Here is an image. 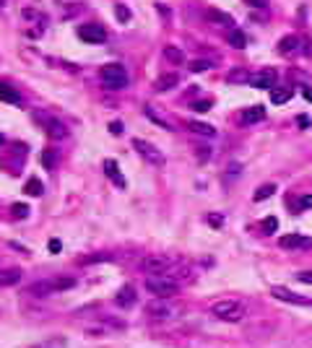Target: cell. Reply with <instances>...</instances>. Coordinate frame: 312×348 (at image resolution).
I'll list each match as a JSON object with an SVG mask.
<instances>
[{
	"instance_id": "d4e9b609",
	"label": "cell",
	"mask_w": 312,
	"mask_h": 348,
	"mask_svg": "<svg viewBox=\"0 0 312 348\" xmlns=\"http://www.w3.org/2000/svg\"><path fill=\"white\" fill-rule=\"evenodd\" d=\"M146 117L153 122V125H159V127H164V130H172V122H167L164 117H159V115H156V110H153V107H146Z\"/></svg>"
},
{
	"instance_id": "7dc6e473",
	"label": "cell",
	"mask_w": 312,
	"mask_h": 348,
	"mask_svg": "<svg viewBox=\"0 0 312 348\" xmlns=\"http://www.w3.org/2000/svg\"><path fill=\"white\" fill-rule=\"evenodd\" d=\"M0 143H3V135H0Z\"/></svg>"
},
{
	"instance_id": "74e56055",
	"label": "cell",
	"mask_w": 312,
	"mask_h": 348,
	"mask_svg": "<svg viewBox=\"0 0 312 348\" xmlns=\"http://www.w3.org/2000/svg\"><path fill=\"white\" fill-rule=\"evenodd\" d=\"M297 281H302V284H312V270H299Z\"/></svg>"
},
{
	"instance_id": "4fadbf2b",
	"label": "cell",
	"mask_w": 312,
	"mask_h": 348,
	"mask_svg": "<svg viewBox=\"0 0 312 348\" xmlns=\"http://www.w3.org/2000/svg\"><path fill=\"white\" fill-rule=\"evenodd\" d=\"M278 245L284 250H302V247H312V239L302 236V234H286V236L278 239Z\"/></svg>"
},
{
	"instance_id": "44dd1931",
	"label": "cell",
	"mask_w": 312,
	"mask_h": 348,
	"mask_svg": "<svg viewBox=\"0 0 312 348\" xmlns=\"http://www.w3.org/2000/svg\"><path fill=\"white\" fill-rule=\"evenodd\" d=\"M0 99L8 101V104H21V94L13 89V86L3 83V81H0Z\"/></svg>"
},
{
	"instance_id": "7402d4cb",
	"label": "cell",
	"mask_w": 312,
	"mask_h": 348,
	"mask_svg": "<svg viewBox=\"0 0 312 348\" xmlns=\"http://www.w3.org/2000/svg\"><path fill=\"white\" fill-rule=\"evenodd\" d=\"M299 50V39L297 37H284L278 42V55H294Z\"/></svg>"
},
{
	"instance_id": "4dcf8cb0",
	"label": "cell",
	"mask_w": 312,
	"mask_h": 348,
	"mask_svg": "<svg viewBox=\"0 0 312 348\" xmlns=\"http://www.w3.org/2000/svg\"><path fill=\"white\" fill-rule=\"evenodd\" d=\"M229 42H232L234 47L242 50V47H244V34H242L239 29H229Z\"/></svg>"
},
{
	"instance_id": "ab89813d",
	"label": "cell",
	"mask_w": 312,
	"mask_h": 348,
	"mask_svg": "<svg viewBox=\"0 0 312 348\" xmlns=\"http://www.w3.org/2000/svg\"><path fill=\"white\" fill-rule=\"evenodd\" d=\"M195 156L198 161H208V148H195Z\"/></svg>"
},
{
	"instance_id": "836d02e7",
	"label": "cell",
	"mask_w": 312,
	"mask_h": 348,
	"mask_svg": "<svg viewBox=\"0 0 312 348\" xmlns=\"http://www.w3.org/2000/svg\"><path fill=\"white\" fill-rule=\"evenodd\" d=\"M115 13H117V18L122 21V24H128V21H130V11H128V6H115Z\"/></svg>"
},
{
	"instance_id": "ac0fdd59",
	"label": "cell",
	"mask_w": 312,
	"mask_h": 348,
	"mask_svg": "<svg viewBox=\"0 0 312 348\" xmlns=\"http://www.w3.org/2000/svg\"><path fill=\"white\" fill-rule=\"evenodd\" d=\"M206 18H208V21H213V24H224V26L234 29V18H232L229 13H224V11H216V8H206Z\"/></svg>"
},
{
	"instance_id": "7a4b0ae2",
	"label": "cell",
	"mask_w": 312,
	"mask_h": 348,
	"mask_svg": "<svg viewBox=\"0 0 312 348\" xmlns=\"http://www.w3.org/2000/svg\"><path fill=\"white\" fill-rule=\"evenodd\" d=\"M32 115H34V120L42 125V130H44L50 138H55V141H65V138H68L71 130H68V125H65L63 120H57V117H52V115H44L42 110H34Z\"/></svg>"
},
{
	"instance_id": "e0dca14e",
	"label": "cell",
	"mask_w": 312,
	"mask_h": 348,
	"mask_svg": "<svg viewBox=\"0 0 312 348\" xmlns=\"http://www.w3.org/2000/svg\"><path fill=\"white\" fill-rule=\"evenodd\" d=\"M104 174H107V177L109 180H112L120 190L125 187V177H122V174H120V166H117V161H112V159H107L104 161Z\"/></svg>"
},
{
	"instance_id": "d6986e66",
	"label": "cell",
	"mask_w": 312,
	"mask_h": 348,
	"mask_svg": "<svg viewBox=\"0 0 312 348\" xmlns=\"http://www.w3.org/2000/svg\"><path fill=\"white\" fill-rule=\"evenodd\" d=\"M260 120H265V107H250V110L242 112V122L244 125H255Z\"/></svg>"
},
{
	"instance_id": "9a60e30c",
	"label": "cell",
	"mask_w": 312,
	"mask_h": 348,
	"mask_svg": "<svg viewBox=\"0 0 312 348\" xmlns=\"http://www.w3.org/2000/svg\"><path fill=\"white\" fill-rule=\"evenodd\" d=\"M52 291H55V281H37V284H32L26 289V296H32V299H47Z\"/></svg>"
},
{
	"instance_id": "5b68a950",
	"label": "cell",
	"mask_w": 312,
	"mask_h": 348,
	"mask_svg": "<svg viewBox=\"0 0 312 348\" xmlns=\"http://www.w3.org/2000/svg\"><path fill=\"white\" fill-rule=\"evenodd\" d=\"M102 81H104V86L107 89H125L128 86V73H125V68L122 65H104L102 68Z\"/></svg>"
},
{
	"instance_id": "ee69618b",
	"label": "cell",
	"mask_w": 312,
	"mask_h": 348,
	"mask_svg": "<svg viewBox=\"0 0 312 348\" xmlns=\"http://www.w3.org/2000/svg\"><path fill=\"white\" fill-rule=\"evenodd\" d=\"M302 94H304L307 101H312V89H309V86H302Z\"/></svg>"
},
{
	"instance_id": "2e32d148",
	"label": "cell",
	"mask_w": 312,
	"mask_h": 348,
	"mask_svg": "<svg viewBox=\"0 0 312 348\" xmlns=\"http://www.w3.org/2000/svg\"><path fill=\"white\" fill-rule=\"evenodd\" d=\"M185 125H188V130H190V133H195V135H200V138H213V135H216V127H213V125H208V122L188 120Z\"/></svg>"
},
{
	"instance_id": "4316f807",
	"label": "cell",
	"mask_w": 312,
	"mask_h": 348,
	"mask_svg": "<svg viewBox=\"0 0 312 348\" xmlns=\"http://www.w3.org/2000/svg\"><path fill=\"white\" fill-rule=\"evenodd\" d=\"M188 68H190L193 73H206V71H211V68H213V62H211V60H193V62L188 65Z\"/></svg>"
},
{
	"instance_id": "6da1fadb",
	"label": "cell",
	"mask_w": 312,
	"mask_h": 348,
	"mask_svg": "<svg viewBox=\"0 0 312 348\" xmlns=\"http://www.w3.org/2000/svg\"><path fill=\"white\" fill-rule=\"evenodd\" d=\"M211 315L219 317V320H224V322H239V320H244L247 309H244V304L237 301V299H221V301H216L211 307Z\"/></svg>"
},
{
	"instance_id": "9c48e42d",
	"label": "cell",
	"mask_w": 312,
	"mask_h": 348,
	"mask_svg": "<svg viewBox=\"0 0 312 348\" xmlns=\"http://www.w3.org/2000/svg\"><path fill=\"white\" fill-rule=\"evenodd\" d=\"M271 294H273L276 299H281V301H289V304H302V307H312V301H309L307 296H299V294H294V291H289L286 286H273Z\"/></svg>"
},
{
	"instance_id": "8992f818",
	"label": "cell",
	"mask_w": 312,
	"mask_h": 348,
	"mask_svg": "<svg viewBox=\"0 0 312 348\" xmlns=\"http://www.w3.org/2000/svg\"><path fill=\"white\" fill-rule=\"evenodd\" d=\"M133 151L141 154L148 164H164V154L156 146H151L148 141H143V138H133Z\"/></svg>"
},
{
	"instance_id": "83f0119b",
	"label": "cell",
	"mask_w": 312,
	"mask_h": 348,
	"mask_svg": "<svg viewBox=\"0 0 312 348\" xmlns=\"http://www.w3.org/2000/svg\"><path fill=\"white\" fill-rule=\"evenodd\" d=\"M73 286H76V278H71V275L55 278V291H65V289H73Z\"/></svg>"
},
{
	"instance_id": "ffe728a7",
	"label": "cell",
	"mask_w": 312,
	"mask_h": 348,
	"mask_svg": "<svg viewBox=\"0 0 312 348\" xmlns=\"http://www.w3.org/2000/svg\"><path fill=\"white\" fill-rule=\"evenodd\" d=\"M18 281H21V270H18V268L0 270V286H16Z\"/></svg>"
},
{
	"instance_id": "b9f144b4",
	"label": "cell",
	"mask_w": 312,
	"mask_h": 348,
	"mask_svg": "<svg viewBox=\"0 0 312 348\" xmlns=\"http://www.w3.org/2000/svg\"><path fill=\"white\" fill-rule=\"evenodd\" d=\"M47 247H50V252H60V250H63V245L57 242V239H52V242H50Z\"/></svg>"
},
{
	"instance_id": "603a6c76",
	"label": "cell",
	"mask_w": 312,
	"mask_h": 348,
	"mask_svg": "<svg viewBox=\"0 0 312 348\" xmlns=\"http://www.w3.org/2000/svg\"><path fill=\"white\" fill-rule=\"evenodd\" d=\"M164 57L172 62V65H182L185 62V52L180 47H174V45H167L164 47Z\"/></svg>"
},
{
	"instance_id": "f1b7e54d",
	"label": "cell",
	"mask_w": 312,
	"mask_h": 348,
	"mask_svg": "<svg viewBox=\"0 0 312 348\" xmlns=\"http://www.w3.org/2000/svg\"><path fill=\"white\" fill-rule=\"evenodd\" d=\"M289 99H292V91H289V89H276V91H271V101H273V104H286Z\"/></svg>"
},
{
	"instance_id": "bcb514c9",
	"label": "cell",
	"mask_w": 312,
	"mask_h": 348,
	"mask_svg": "<svg viewBox=\"0 0 312 348\" xmlns=\"http://www.w3.org/2000/svg\"><path fill=\"white\" fill-rule=\"evenodd\" d=\"M297 125H299V127H307V125H309V120H307V117H299V120H297Z\"/></svg>"
},
{
	"instance_id": "cb8c5ba5",
	"label": "cell",
	"mask_w": 312,
	"mask_h": 348,
	"mask_svg": "<svg viewBox=\"0 0 312 348\" xmlns=\"http://www.w3.org/2000/svg\"><path fill=\"white\" fill-rule=\"evenodd\" d=\"M24 192L32 195V198H42V195H44V185H42L37 177H32V180L24 185Z\"/></svg>"
},
{
	"instance_id": "7c38bea8",
	"label": "cell",
	"mask_w": 312,
	"mask_h": 348,
	"mask_svg": "<svg viewBox=\"0 0 312 348\" xmlns=\"http://www.w3.org/2000/svg\"><path fill=\"white\" fill-rule=\"evenodd\" d=\"M177 83H180V76H177L174 71H172V73H162L159 78L153 81V91H156V94H167V91L177 89Z\"/></svg>"
},
{
	"instance_id": "52a82bcc",
	"label": "cell",
	"mask_w": 312,
	"mask_h": 348,
	"mask_svg": "<svg viewBox=\"0 0 312 348\" xmlns=\"http://www.w3.org/2000/svg\"><path fill=\"white\" fill-rule=\"evenodd\" d=\"M172 263H174V260H169V257H162V255H148V257H143L141 268H143L148 275H162V273H167V270L172 268Z\"/></svg>"
},
{
	"instance_id": "ba28073f",
	"label": "cell",
	"mask_w": 312,
	"mask_h": 348,
	"mask_svg": "<svg viewBox=\"0 0 312 348\" xmlns=\"http://www.w3.org/2000/svg\"><path fill=\"white\" fill-rule=\"evenodd\" d=\"M78 37L83 42H91V45H102V42H107V31L99 24H83V26H78Z\"/></svg>"
},
{
	"instance_id": "3957f363",
	"label": "cell",
	"mask_w": 312,
	"mask_h": 348,
	"mask_svg": "<svg viewBox=\"0 0 312 348\" xmlns=\"http://www.w3.org/2000/svg\"><path fill=\"white\" fill-rule=\"evenodd\" d=\"M146 289H148V294L159 296V299H169V296H174L177 291H180V284L162 273V275H148L146 278Z\"/></svg>"
},
{
	"instance_id": "e575fe53",
	"label": "cell",
	"mask_w": 312,
	"mask_h": 348,
	"mask_svg": "<svg viewBox=\"0 0 312 348\" xmlns=\"http://www.w3.org/2000/svg\"><path fill=\"white\" fill-rule=\"evenodd\" d=\"M102 260H109L107 255H88V257H83L81 260V265H88V263H102Z\"/></svg>"
},
{
	"instance_id": "f6af8a7d",
	"label": "cell",
	"mask_w": 312,
	"mask_h": 348,
	"mask_svg": "<svg viewBox=\"0 0 312 348\" xmlns=\"http://www.w3.org/2000/svg\"><path fill=\"white\" fill-rule=\"evenodd\" d=\"M156 8H159V13H162V16H164V18H167V16H169V8H167V6H164V3H159V6H156Z\"/></svg>"
},
{
	"instance_id": "d590c367",
	"label": "cell",
	"mask_w": 312,
	"mask_h": 348,
	"mask_svg": "<svg viewBox=\"0 0 312 348\" xmlns=\"http://www.w3.org/2000/svg\"><path fill=\"white\" fill-rule=\"evenodd\" d=\"M13 213L18 216V219H24V216H29V208H26L24 203H16V205H13Z\"/></svg>"
},
{
	"instance_id": "277c9868",
	"label": "cell",
	"mask_w": 312,
	"mask_h": 348,
	"mask_svg": "<svg viewBox=\"0 0 312 348\" xmlns=\"http://www.w3.org/2000/svg\"><path fill=\"white\" fill-rule=\"evenodd\" d=\"M177 315H180V309L172 307V304H167V299H159V296H156L153 301H148V307H146V317H148V320H156V322L174 320Z\"/></svg>"
},
{
	"instance_id": "60d3db41",
	"label": "cell",
	"mask_w": 312,
	"mask_h": 348,
	"mask_svg": "<svg viewBox=\"0 0 312 348\" xmlns=\"http://www.w3.org/2000/svg\"><path fill=\"white\" fill-rule=\"evenodd\" d=\"M244 3H250L253 8H268V0H244Z\"/></svg>"
},
{
	"instance_id": "7bdbcfd3",
	"label": "cell",
	"mask_w": 312,
	"mask_h": 348,
	"mask_svg": "<svg viewBox=\"0 0 312 348\" xmlns=\"http://www.w3.org/2000/svg\"><path fill=\"white\" fill-rule=\"evenodd\" d=\"M211 226H221V224H224V219H221V216H219V219H216V213H211Z\"/></svg>"
},
{
	"instance_id": "5bb4252c",
	"label": "cell",
	"mask_w": 312,
	"mask_h": 348,
	"mask_svg": "<svg viewBox=\"0 0 312 348\" xmlns=\"http://www.w3.org/2000/svg\"><path fill=\"white\" fill-rule=\"evenodd\" d=\"M136 299H138V294H136V289H133V286H122L115 294V304H117L120 309H133V307H136Z\"/></svg>"
},
{
	"instance_id": "f546056e",
	"label": "cell",
	"mask_w": 312,
	"mask_h": 348,
	"mask_svg": "<svg viewBox=\"0 0 312 348\" xmlns=\"http://www.w3.org/2000/svg\"><path fill=\"white\" fill-rule=\"evenodd\" d=\"M42 164L44 166H47V169H55L57 166V154H55V151H42Z\"/></svg>"
},
{
	"instance_id": "30bf717a",
	"label": "cell",
	"mask_w": 312,
	"mask_h": 348,
	"mask_svg": "<svg viewBox=\"0 0 312 348\" xmlns=\"http://www.w3.org/2000/svg\"><path fill=\"white\" fill-rule=\"evenodd\" d=\"M164 275H169L172 281H177V284H185V281L193 278V268H190L188 263H182V260H174L172 268H169Z\"/></svg>"
},
{
	"instance_id": "8d00e7d4",
	"label": "cell",
	"mask_w": 312,
	"mask_h": 348,
	"mask_svg": "<svg viewBox=\"0 0 312 348\" xmlns=\"http://www.w3.org/2000/svg\"><path fill=\"white\" fill-rule=\"evenodd\" d=\"M193 110H195V112H206V110H211V101H208V99L195 101V104H193Z\"/></svg>"
},
{
	"instance_id": "f35d334b",
	"label": "cell",
	"mask_w": 312,
	"mask_h": 348,
	"mask_svg": "<svg viewBox=\"0 0 312 348\" xmlns=\"http://www.w3.org/2000/svg\"><path fill=\"white\" fill-rule=\"evenodd\" d=\"M109 133H112V135H122V122H109Z\"/></svg>"
},
{
	"instance_id": "d6a6232c",
	"label": "cell",
	"mask_w": 312,
	"mask_h": 348,
	"mask_svg": "<svg viewBox=\"0 0 312 348\" xmlns=\"http://www.w3.org/2000/svg\"><path fill=\"white\" fill-rule=\"evenodd\" d=\"M292 208H294V211L312 208V195H307V198H299V200H292Z\"/></svg>"
},
{
	"instance_id": "1f68e13d",
	"label": "cell",
	"mask_w": 312,
	"mask_h": 348,
	"mask_svg": "<svg viewBox=\"0 0 312 348\" xmlns=\"http://www.w3.org/2000/svg\"><path fill=\"white\" fill-rule=\"evenodd\" d=\"M276 229H278V219L276 216H268V219L263 221V231L265 234H276Z\"/></svg>"
},
{
	"instance_id": "484cf974",
	"label": "cell",
	"mask_w": 312,
	"mask_h": 348,
	"mask_svg": "<svg viewBox=\"0 0 312 348\" xmlns=\"http://www.w3.org/2000/svg\"><path fill=\"white\" fill-rule=\"evenodd\" d=\"M273 192H276V185H263V187H258V190H255L253 200H255V203H260V200H268Z\"/></svg>"
},
{
	"instance_id": "8fae6325",
	"label": "cell",
	"mask_w": 312,
	"mask_h": 348,
	"mask_svg": "<svg viewBox=\"0 0 312 348\" xmlns=\"http://www.w3.org/2000/svg\"><path fill=\"white\" fill-rule=\"evenodd\" d=\"M276 71H271V68H263V71H258L255 76H250V83L255 86V89H273L276 86Z\"/></svg>"
}]
</instances>
